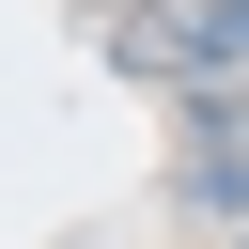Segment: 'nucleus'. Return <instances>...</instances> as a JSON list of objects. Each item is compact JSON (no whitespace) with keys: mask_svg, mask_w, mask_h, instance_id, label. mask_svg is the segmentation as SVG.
Instances as JSON below:
<instances>
[{"mask_svg":"<svg viewBox=\"0 0 249 249\" xmlns=\"http://www.w3.org/2000/svg\"><path fill=\"white\" fill-rule=\"evenodd\" d=\"M187 202L202 218H249V93H187Z\"/></svg>","mask_w":249,"mask_h":249,"instance_id":"1","label":"nucleus"}]
</instances>
